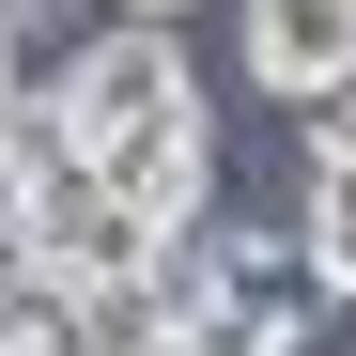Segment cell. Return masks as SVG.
Masks as SVG:
<instances>
[{"label": "cell", "instance_id": "cell-11", "mask_svg": "<svg viewBox=\"0 0 356 356\" xmlns=\"http://www.w3.org/2000/svg\"><path fill=\"white\" fill-rule=\"evenodd\" d=\"M0 16H16V0H0Z\"/></svg>", "mask_w": 356, "mask_h": 356}, {"label": "cell", "instance_id": "cell-10", "mask_svg": "<svg viewBox=\"0 0 356 356\" xmlns=\"http://www.w3.org/2000/svg\"><path fill=\"white\" fill-rule=\"evenodd\" d=\"M0 93H16V16H0Z\"/></svg>", "mask_w": 356, "mask_h": 356}, {"label": "cell", "instance_id": "cell-1", "mask_svg": "<svg viewBox=\"0 0 356 356\" xmlns=\"http://www.w3.org/2000/svg\"><path fill=\"white\" fill-rule=\"evenodd\" d=\"M78 108V140H124V124H170V108H202V78H186V47H170V16H108L63 78H47Z\"/></svg>", "mask_w": 356, "mask_h": 356}, {"label": "cell", "instance_id": "cell-5", "mask_svg": "<svg viewBox=\"0 0 356 356\" xmlns=\"http://www.w3.org/2000/svg\"><path fill=\"white\" fill-rule=\"evenodd\" d=\"M47 356H170V310H155V279H78L63 294V325H47Z\"/></svg>", "mask_w": 356, "mask_h": 356}, {"label": "cell", "instance_id": "cell-2", "mask_svg": "<svg viewBox=\"0 0 356 356\" xmlns=\"http://www.w3.org/2000/svg\"><path fill=\"white\" fill-rule=\"evenodd\" d=\"M78 170H93L140 232H202V217H217V124H202V108L124 124V140H78Z\"/></svg>", "mask_w": 356, "mask_h": 356}, {"label": "cell", "instance_id": "cell-3", "mask_svg": "<svg viewBox=\"0 0 356 356\" xmlns=\"http://www.w3.org/2000/svg\"><path fill=\"white\" fill-rule=\"evenodd\" d=\"M248 78H264L279 108L356 93V0H248Z\"/></svg>", "mask_w": 356, "mask_h": 356}, {"label": "cell", "instance_id": "cell-6", "mask_svg": "<svg viewBox=\"0 0 356 356\" xmlns=\"http://www.w3.org/2000/svg\"><path fill=\"white\" fill-rule=\"evenodd\" d=\"M63 170H78V108L47 93V78H16V93H0V202L63 186Z\"/></svg>", "mask_w": 356, "mask_h": 356}, {"label": "cell", "instance_id": "cell-8", "mask_svg": "<svg viewBox=\"0 0 356 356\" xmlns=\"http://www.w3.org/2000/svg\"><path fill=\"white\" fill-rule=\"evenodd\" d=\"M16 279H47V264H31V217L0 202V294H16Z\"/></svg>", "mask_w": 356, "mask_h": 356}, {"label": "cell", "instance_id": "cell-4", "mask_svg": "<svg viewBox=\"0 0 356 356\" xmlns=\"http://www.w3.org/2000/svg\"><path fill=\"white\" fill-rule=\"evenodd\" d=\"M16 217H31V264H47V279H124V264L155 248V232H140L124 202H108V186H93V170H63V186H31Z\"/></svg>", "mask_w": 356, "mask_h": 356}, {"label": "cell", "instance_id": "cell-7", "mask_svg": "<svg viewBox=\"0 0 356 356\" xmlns=\"http://www.w3.org/2000/svg\"><path fill=\"white\" fill-rule=\"evenodd\" d=\"M294 279L356 310V170H310V202H294Z\"/></svg>", "mask_w": 356, "mask_h": 356}, {"label": "cell", "instance_id": "cell-9", "mask_svg": "<svg viewBox=\"0 0 356 356\" xmlns=\"http://www.w3.org/2000/svg\"><path fill=\"white\" fill-rule=\"evenodd\" d=\"M108 16H186V0H108Z\"/></svg>", "mask_w": 356, "mask_h": 356}]
</instances>
